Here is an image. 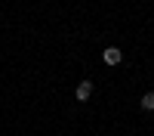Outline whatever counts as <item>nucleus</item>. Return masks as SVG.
<instances>
[{"label":"nucleus","instance_id":"3","mask_svg":"<svg viewBox=\"0 0 154 136\" xmlns=\"http://www.w3.org/2000/svg\"><path fill=\"white\" fill-rule=\"evenodd\" d=\"M142 111H154V93H145L142 96Z\"/></svg>","mask_w":154,"mask_h":136},{"label":"nucleus","instance_id":"1","mask_svg":"<svg viewBox=\"0 0 154 136\" xmlns=\"http://www.w3.org/2000/svg\"><path fill=\"white\" fill-rule=\"evenodd\" d=\"M89 96H93V81H80L77 90H74V99H77V102H86Z\"/></svg>","mask_w":154,"mask_h":136},{"label":"nucleus","instance_id":"2","mask_svg":"<svg viewBox=\"0 0 154 136\" xmlns=\"http://www.w3.org/2000/svg\"><path fill=\"white\" fill-rule=\"evenodd\" d=\"M120 59H123V53H120L117 46H108L105 53H102V62H105V65H111V68H114V65H120Z\"/></svg>","mask_w":154,"mask_h":136}]
</instances>
